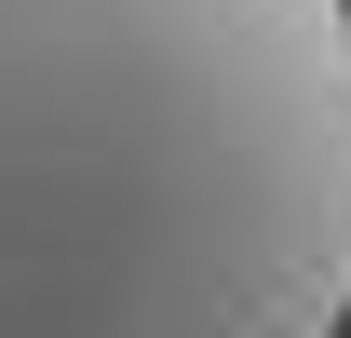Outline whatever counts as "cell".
I'll list each match as a JSON object with an SVG mask.
<instances>
[{
  "label": "cell",
  "mask_w": 351,
  "mask_h": 338,
  "mask_svg": "<svg viewBox=\"0 0 351 338\" xmlns=\"http://www.w3.org/2000/svg\"><path fill=\"white\" fill-rule=\"evenodd\" d=\"M351 0H0V338H338Z\"/></svg>",
  "instance_id": "cell-1"
},
{
  "label": "cell",
  "mask_w": 351,
  "mask_h": 338,
  "mask_svg": "<svg viewBox=\"0 0 351 338\" xmlns=\"http://www.w3.org/2000/svg\"><path fill=\"white\" fill-rule=\"evenodd\" d=\"M338 338H351V311H338Z\"/></svg>",
  "instance_id": "cell-2"
}]
</instances>
